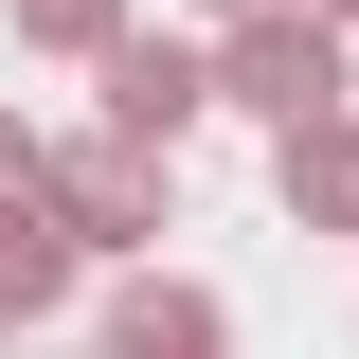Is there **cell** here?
<instances>
[{
    "instance_id": "obj_8",
    "label": "cell",
    "mask_w": 359,
    "mask_h": 359,
    "mask_svg": "<svg viewBox=\"0 0 359 359\" xmlns=\"http://www.w3.org/2000/svg\"><path fill=\"white\" fill-rule=\"evenodd\" d=\"M36 180H54V144L18 126V108H0V216H18V198H36Z\"/></svg>"
},
{
    "instance_id": "obj_2",
    "label": "cell",
    "mask_w": 359,
    "mask_h": 359,
    "mask_svg": "<svg viewBox=\"0 0 359 359\" xmlns=\"http://www.w3.org/2000/svg\"><path fill=\"white\" fill-rule=\"evenodd\" d=\"M36 198H54V233H72V252H162V216H180L162 144H126V126H72Z\"/></svg>"
},
{
    "instance_id": "obj_3",
    "label": "cell",
    "mask_w": 359,
    "mask_h": 359,
    "mask_svg": "<svg viewBox=\"0 0 359 359\" xmlns=\"http://www.w3.org/2000/svg\"><path fill=\"white\" fill-rule=\"evenodd\" d=\"M90 90H108V126H126V144H162V162H180V126L216 108V54H198V36H126Z\"/></svg>"
},
{
    "instance_id": "obj_7",
    "label": "cell",
    "mask_w": 359,
    "mask_h": 359,
    "mask_svg": "<svg viewBox=\"0 0 359 359\" xmlns=\"http://www.w3.org/2000/svg\"><path fill=\"white\" fill-rule=\"evenodd\" d=\"M18 36H36V54H72V72H108L144 18H126V0H18Z\"/></svg>"
},
{
    "instance_id": "obj_9",
    "label": "cell",
    "mask_w": 359,
    "mask_h": 359,
    "mask_svg": "<svg viewBox=\"0 0 359 359\" xmlns=\"http://www.w3.org/2000/svg\"><path fill=\"white\" fill-rule=\"evenodd\" d=\"M233 18H269V0H216V36H233Z\"/></svg>"
},
{
    "instance_id": "obj_5",
    "label": "cell",
    "mask_w": 359,
    "mask_h": 359,
    "mask_svg": "<svg viewBox=\"0 0 359 359\" xmlns=\"http://www.w3.org/2000/svg\"><path fill=\"white\" fill-rule=\"evenodd\" d=\"M72 233H54V198H18V216H0V323H54V306H72Z\"/></svg>"
},
{
    "instance_id": "obj_4",
    "label": "cell",
    "mask_w": 359,
    "mask_h": 359,
    "mask_svg": "<svg viewBox=\"0 0 359 359\" xmlns=\"http://www.w3.org/2000/svg\"><path fill=\"white\" fill-rule=\"evenodd\" d=\"M108 359H233V306L198 269H126L108 287Z\"/></svg>"
},
{
    "instance_id": "obj_1",
    "label": "cell",
    "mask_w": 359,
    "mask_h": 359,
    "mask_svg": "<svg viewBox=\"0 0 359 359\" xmlns=\"http://www.w3.org/2000/svg\"><path fill=\"white\" fill-rule=\"evenodd\" d=\"M216 108H252L269 144L341 126V18H323V0H269V18H233V36H216Z\"/></svg>"
},
{
    "instance_id": "obj_6",
    "label": "cell",
    "mask_w": 359,
    "mask_h": 359,
    "mask_svg": "<svg viewBox=\"0 0 359 359\" xmlns=\"http://www.w3.org/2000/svg\"><path fill=\"white\" fill-rule=\"evenodd\" d=\"M269 180H287V216H306V233H359V108L306 126V144H269Z\"/></svg>"
},
{
    "instance_id": "obj_10",
    "label": "cell",
    "mask_w": 359,
    "mask_h": 359,
    "mask_svg": "<svg viewBox=\"0 0 359 359\" xmlns=\"http://www.w3.org/2000/svg\"><path fill=\"white\" fill-rule=\"evenodd\" d=\"M323 18H341V36H359V0H323Z\"/></svg>"
}]
</instances>
